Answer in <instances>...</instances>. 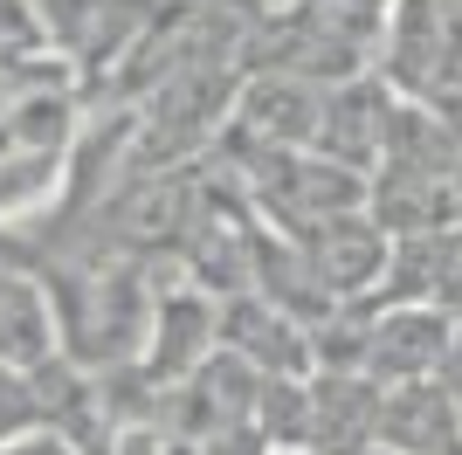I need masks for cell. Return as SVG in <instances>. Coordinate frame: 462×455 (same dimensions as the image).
<instances>
[{"label": "cell", "instance_id": "obj_2", "mask_svg": "<svg viewBox=\"0 0 462 455\" xmlns=\"http://www.w3.org/2000/svg\"><path fill=\"white\" fill-rule=\"evenodd\" d=\"M393 104L401 97L386 90L380 70H359L346 83H325V104H318V132H310V152H325L352 172H373L386 152V132H393Z\"/></svg>", "mask_w": 462, "mask_h": 455}, {"label": "cell", "instance_id": "obj_8", "mask_svg": "<svg viewBox=\"0 0 462 455\" xmlns=\"http://www.w3.org/2000/svg\"><path fill=\"white\" fill-rule=\"evenodd\" d=\"M56 359V311H49V283L28 263L0 255V366L28 373V366Z\"/></svg>", "mask_w": 462, "mask_h": 455}, {"label": "cell", "instance_id": "obj_10", "mask_svg": "<svg viewBox=\"0 0 462 455\" xmlns=\"http://www.w3.org/2000/svg\"><path fill=\"white\" fill-rule=\"evenodd\" d=\"M263 455H310V449H263Z\"/></svg>", "mask_w": 462, "mask_h": 455}, {"label": "cell", "instance_id": "obj_11", "mask_svg": "<svg viewBox=\"0 0 462 455\" xmlns=\"http://www.w3.org/2000/svg\"><path fill=\"white\" fill-rule=\"evenodd\" d=\"M359 455H386V449H380V441H373V449H359Z\"/></svg>", "mask_w": 462, "mask_h": 455}, {"label": "cell", "instance_id": "obj_9", "mask_svg": "<svg viewBox=\"0 0 462 455\" xmlns=\"http://www.w3.org/2000/svg\"><path fill=\"white\" fill-rule=\"evenodd\" d=\"M435 386H442V400L456 407V421H462V324H456V339H448L442 366H435Z\"/></svg>", "mask_w": 462, "mask_h": 455}, {"label": "cell", "instance_id": "obj_4", "mask_svg": "<svg viewBox=\"0 0 462 455\" xmlns=\"http://www.w3.org/2000/svg\"><path fill=\"white\" fill-rule=\"evenodd\" d=\"M208 352H214V297H208V290H193L187 276H180V283H159L132 366L145 379H159V386H180Z\"/></svg>", "mask_w": 462, "mask_h": 455}, {"label": "cell", "instance_id": "obj_6", "mask_svg": "<svg viewBox=\"0 0 462 455\" xmlns=\"http://www.w3.org/2000/svg\"><path fill=\"white\" fill-rule=\"evenodd\" d=\"M373 441L386 455H462V421L435 379H393V386H380Z\"/></svg>", "mask_w": 462, "mask_h": 455}, {"label": "cell", "instance_id": "obj_5", "mask_svg": "<svg viewBox=\"0 0 462 455\" xmlns=\"http://www.w3.org/2000/svg\"><path fill=\"white\" fill-rule=\"evenodd\" d=\"M214 345L235 352L242 366H255V373H310L304 318H290L283 303H270L263 290L214 297Z\"/></svg>", "mask_w": 462, "mask_h": 455}, {"label": "cell", "instance_id": "obj_1", "mask_svg": "<svg viewBox=\"0 0 462 455\" xmlns=\"http://www.w3.org/2000/svg\"><path fill=\"white\" fill-rule=\"evenodd\" d=\"M290 242H297L304 269L318 276V290H325L331 303H366L373 290H380L393 235H386L366 208H346V214H331V221L304 228V235H290Z\"/></svg>", "mask_w": 462, "mask_h": 455}, {"label": "cell", "instance_id": "obj_3", "mask_svg": "<svg viewBox=\"0 0 462 455\" xmlns=\"http://www.w3.org/2000/svg\"><path fill=\"white\" fill-rule=\"evenodd\" d=\"M456 324L442 303H366V359L359 373H373L380 386L393 379H435Z\"/></svg>", "mask_w": 462, "mask_h": 455}, {"label": "cell", "instance_id": "obj_7", "mask_svg": "<svg viewBox=\"0 0 462 455\" xmlns=\"http://www.w3.org/2000/svg\"><path fill=\"white\" fill-rule=\"evenodd\" d=\"M380 414V379L373 373H310V455H359L373 449Z\"/></svg>", "mask_w": 462, "mask_h": 455}]
</instances>
